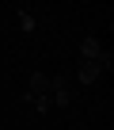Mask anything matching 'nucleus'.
<instances>
[{
  "instance_id": "nucleus-1",
  "label": "nucleus",
  "mask_w": 114,
  "mask_h": 130,
  "mask_svg": "<svg viewBox=\"0 0 114 130\" xmlns=\"http://www.w3.org/2000/svg\"><path fill=\"white\" fill-rule=\"evenodd\" d=\"M27 100H31L38 111H49V107H53V77L34 73V77H31V84H27Z\"/></svg>"
},
{
  "instance_id": "nucleus-2",
  "label": "nucleus",
  "mask_w": 114,
  "mask_h": 130,
  "mask_svg": "<svg viewBox=\"0 0 114 130\" xmlns=\"http://www.w3.org/2000/svg\"><path fill=\"white\" fill-rule=\"evenodd\" d=\"M106 69H110V57H103V61H80V73H76V77H80L84 84H95L99 73H106Z\"/></svg>"
},
{
  "instance_id": "nucleus-3",
  "label": "nucleus",
  "mask_w": 114,
  "mask_h": 130,
  "mask_svg": "<svg viewBox=\"0 0 114 130\" xmlns=\"http://www.w3.org/2000/svg\"><path fill=\"white\" fill-rule=\"evenodd\" d=\"M72 100V92H69V77H53V107H65Z\"/></svg>"
},
{
  "instance_id": "nucleus-4",
  "label": "nucleus",
  "mask_w": 114,
  "mask_h": 130,
  "mask_svg": "<svg viewBox=\"0 0 114 130\" xmlns=\"http://www.w3.org/2000/svg\"><path fill=\"white\" fill-rule=\"evenodd\" d=\"M103 57H110V54L99 46V38H84V61H103Z\"/></svg>"
}]
</instances>
